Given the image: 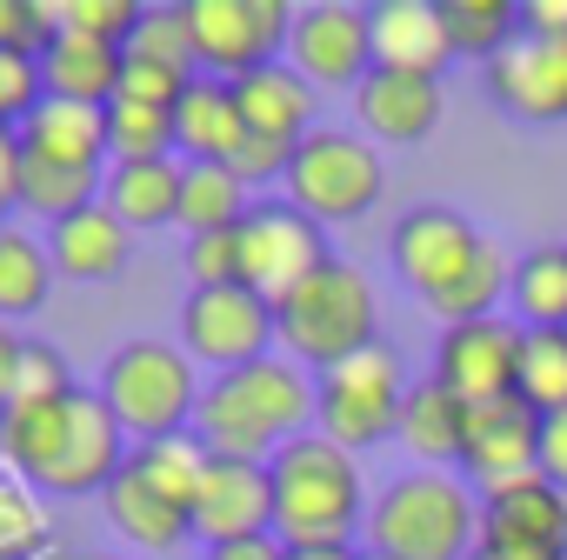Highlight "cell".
Returning <instances> with one entry per match:
<instances>
[{
    "instance_id": "cell-47",
    "label": "cell",
    "mask_w": 567,
    "mask_h": 560,
    "mask_svg": "<svg viewBox=\"0 0 567 560\" xmlns=\"http://www.w3.org/2000/svg\"><path fill=\"white\" fill-rule=\"evenodd\" d=\"M540 474L567 494V414H547L540 421Z\"/></svg>"
},
{
    "instance_id": "cell-6",
    "label": "cell",
    "mask_w": 567,
    "mask_h": 560,
    "mask_svg": "<svg viewBox=\"0 0 567 560\" xmlns=\"http://www.w3.org/2000/svg\"><path fill=\"white\" fill-rule=\"evenodd\" d=\"M101 401L114 407L121 434L134 447H147V440L194 434L200 381H194V361L174 341H121L101 367Z\"/></svg>"
},
{
    "instance_id": "cell-43",
    "label": "cell",
    "mask_w": 567,
    "mask_h": 560,
    "mask_svg": "<svg viewBox=\"0 0 567 560\" xmlns=\"http://www.w3.org/2000/svg\"><path fill=\"white\" fill-rule=\"evenodd\" d=\"M187 280L194 288H240V227L187 240Z\"/></svg>"
},
{
    "instance_id": "cell-34",
    "label": "cell",
    "mask_w": 567,
    "mask_h": 560,
    "mask_svg": "<svg viewBox=\"0 0 567 560\" xmlns=\"http://www.w3.org/2000/svg\"><path fill=\"white\" fill-rule=\"evenodd\" d=\"M441 21L454 34V54L481 61V68L520 41V8L514 0H441Z\"/></svg>"
},
{
    "instance_id": "cell-1",
    "label": "cell",
    "mask_w": 567,
    "mask_h": 560,
    "mask_svg": "<svg viewBox=\"0 0 567 560\" xmlns=\"http://www.w3.org/2000/svg\"><path fill=\"white\" fill-rule=\"evenodd\" d=\"M127 454H134V440L121 434L101 387H74L61 401L0 414V467L21 474L41 494H54V500L107 494L114 474L127 467Z\"/></svg>"
},
{
    "instance_id": "cell-20",
    "label": "cell",
    "mask_w": 567,
    "mask_h": 560,
    "mask_svg": "<svg viewBox=\"0 0 567 560\" xmlns=\"http://www.w3.org/2000/svg\"><path fill=\"white\" fill-rule=\"evenodd\" d=\"M101 507H107V527H114L127 547H141V553H174V547L194 540V507L174 500L161 480H147V474L134 467V454H127V467L114 474V487L101 494Z\"/></svg>"
},
{
    "instance_id": "cell-12",
    "label": "cell",
    "mask_w": 567,
    "mask_h": 560,
    "mask_svg": "<svg viewBox=\"0 0 567 560\" xmlns=\"http://www.w3.org/2000/svg\"><path fill=\"white\" fill-rule=\"evenodd\" d=\"M481 240H487V234H481L461 207L427 200V207H408V214L394 220V234H388V260H394V273H401V288H414L421 308H427V301H441L454 280L474 267Z\"/></svg>"
},
{
    "instance_id": "cell-31",
    "label": "cell",
    "mask_w": 567,
    "mask_h": 560,
    "mask_svg": "<svg viewBox=\"0 0 567 560\" xmlns=\"http://www.w3.org/2000/svg\"><path fill=\"white\" fill-rule=\"evenodd\" d=\"M54 260H48V240L21 234V227H0V321H28L54 301Z\"/></svg>"
},
{
    "instance_id": "cell-27",
    "label": "cell",
    "mask_w": 567,
    "mask_h": 560,
    "mask_svg": "<svg viewBox=\"0 0 567 560\" xmlns=\"http://www.w3.org/2000/svg\"><path fill=\"white\" fill-rule=\"evenodd\" d=\"M240 141H247V114L234 101V81L200 74L181 94V107H174V147H181V160H234Z\"/></svg>"
},
{
    "instance_id": "cell-41",
    "label": "cell",
    "mask_w": 567,
    "mask_h": 560,
    "mask_svg": "<svg viewBox=\"0 0 567 560\" xmlns=\"http://www.w3.org/2000/svg\"><path fill=\"white\" fill-rule=\"evenodd\" d=\"M141 0H61L54 8V28L68 34H87V41H107V48H127L134 28H141Z\"/></svg>"
},
{
    "instance_id": "cell-9",
    "label": "cell",
    "mask_w": 567,
    "mask_h": 560,
    "mask_svg": "<svg viewBox=\"0 0 567 560\" xmlns=\"http://www.w3.org/2000/svg\"><path fill=\"white\" fill-rule=\"evenodd\" d=\"M328 260H334L328 227L315 214H301L288 194L247 207V220H240V288H254L260 301H288Z\"/></svg>"
},
{
    "instance_id": "cell-10",
    "label": "cell",
    "mask_w": 567,
    "mask_h": 560,
    "mask_svg": "<svg viewBox=\"0 0 567 560\" xmlns=\"http://www.w3.org/2000/svg\"><path fill=\"white\" fill-rule=\"evenodd\" d=\"M194 28V61L214 81H240L288 54L295 8L288 0H181Z\"/></svg>"
},
{
    "instance_id": "cell-14",
    "label": "cell",
    "mask_w": 567,
    "mask_h": 560,
    "mask_svg": "<svg viewBox=\"0 0 567 560\" xmlns=\"http://www.w3.org/2000/svg\"><path fill=\"white\" fill-rule=\"evenodd\" d=\"M288 68H301L315 87H361L374 74V14L354 0H315L295 8Z\"/></svg>"
},
{
    "instance_id": "cell-19",
    "label": "cell",
    "mask_w": 567,
    "mask_h": 560,
    "mask_svg": "<svg viewBox=\"0 0 567 560\" xmlns=\"http://www.w3.org/2000/svg\"><path fill=\"white\" fill-rule=\"evenodd\" d=\"M441 114H447V94H441V81H427V74H394V68H374L361 87H354V121H361V134L381 147H421L434 127H441Z\"/></svg>"
},
{
    "instance_id": "cell-44",
    "label": "cell",
    "mask_w": 567,
    "mask_h": 560,
    "mask_svg": "<svg viewBox=\"0 0 567 560\" xmlns=\"http://www.w3.org/2000/svg\"><path fill=\"white\" fill-rule=\"evenodd\" d=\"M54 41L48 0H0V54H41Z\"/></svg>"
},
{
    "instance_id": "cell-18",
    "label": "cell",
    "mask_w": 567,
    "mask_h": 560,
    "mask_svg": "<svg viewBox=\"0 0 567 560\" xmlns=\"http://www.w3.org/2000/svg\"><path fill=\"white\" fill-rule=\"evenodd\" d=\"M481 87L494 94V107H507L514 121H567V41H534L520 34L507 54H494L481 68Z\"/></svg>"
},
{
    "instance_id": "cell-39",
    "label": "cell",
    "mask_w": 567,
    "mask_h": 560,
    "mask_svg": "<svg viewBox=\"0 0 567 560\" xmlns=\"http://www.w3.org/2000/svg\"><path fill=\"white\" fill-rule=\"evenodd\" d=\"M207 447H200V434H174V440H147V447H134V467L147 474V480H161L174 500H187L194 507V487H200V474H207Z\"/></svg>"
},
{
    "instance_id": "cell-28",
    "label": "cell",
    "mask_w": 567,
    "mask_h": 560,
    "mask_svg": "<svg viewBox=\"0 0 567 560\" xmlns=\"http://www.w3.org/2000/svg\"><path fill=\"white\" fill-rule=\"evenodd\" d=\"M28 154L68 160V167H101L107 160V107H81V101H41V114L21 127Z\"/></svg>"
},
{
    "instance_id": "cell-4",
    "label": "cell",
    "mask_w": 567,
    "mask_h": 560,
    "mask_svg": "<svg viewBox=\"0 0 567 560\" xmlns=\"http://www.w3.org/2000/svg\"><path fill=\"white\" fill-rule=\"evenodd\" d=\"M361 540L368 560H474L481 494L447 467H408L374 494Z\"/></svg>"
},
{
    "instance_id": "cell-35",
    "label": "cell",
    "mask_w": 567,
    "mask_h": 560,
    "mask_svg": "<svg viewBox=\"0 0 567 560\" xmlns=\"http://www.w3.org/2000/svg\"><path fill=\"white\" fill-rule=\"evenodd\" d=\"M514 394H520L540 421H547V414H567V328H527V334H520Z\"/></svg>"
},
{
    "instance_id": "cell-36",
    "label": "cell",
    "mask_w": 567,
    "mask_h": 560,
    "mask_svg": "<svg viewBox=\"0 0 567 560\" xmlns=\"http://www.w3.org/2000/svg\"><path fill=\"white\" fill-rule=\"evenodd\" d=\"M114 160H181L174 147V107L147 101H107V167Z\"/></svg>"
},
{
    "instance_id": "cell-45",
    "label": "cell",
    "mask_w": 567,
    "mask_h": 560,
    "mask_svg": "<svg viewBox=\"0 0 567 560\" xmlns=\"http://www.w3.org/2000/svg\"><path fill=\"white\" fill-rule=\"evenodd\" d=\"M227 167H234L247 187H274V180L288 187V167H295V141H267V134H247V141H240V154H234Z\"/></svg>"
},
{
    "instance_id": "cell-49",
    "label": "cell",
    "mask_w": 567,
    "mask_h": 560,
    "mask_svg": "<svg viewBox=\"0 0 567 560\" xmlns=\"http://www.w3.org/2000/svg\"><path fill=\"white\" fill-rule=\"evenodd\" d=\"M520 34H534V41H567V0H527V8H520Z\"/></svg>"
},
{
    "instance_id": "cell-24",
    "label": "cell",
    "mask_w": 567,
    "mask_h": 560,
    "mask_svg": "<svg viewBox=\"0 0 567 560\" xmlns=\"http://www.w3.org/2000/svg\"><path fill=\"white\" fill-rule=\"evenodd\" d=\"M467 414H474V407H467L454 387H441V381L427 374V381L408 387V401H401V434H394V440H401L421 467H447V474H454L461 454H467Z\"/></svg>"
},
{
    "instance_id": "cell-46",
    "label": "cell",
    "mask_w": 567,
    "mask_h": 560,
    "mask_svg": "<svg viewBox=\"0 0 567 560\" xmlns=\"http://www.w3.org/2000/svg\"><path fill=\"white\" fill-rule=\"evenodd\" d=\"M200 81V74H194ZM187 74H167V68H147V61H127L121 68V101H147V107H181V94L194 87Z\"/></svg>"
},
{
    "instance_id": "cell-16",
    "label": "cell",
    "mask_w": 567,
    "mask_h": 560,
    "mask_svg": "<svg viewBox=\"0 0 567 560\" xmlns=\"http://www.w3.org/2000/svg\"><path fill=\"white\" fill-rule=\"evenodd\" d=\"M520 474H540V414L520 401V394H501V401H481L467 414V454H461V480L474 494L487 487H507Z\"/></svg>"
},
{
    "instance_id": "cell-32",
    "label": "cell",
    "mask_w": 567,
    "mask_h": 560,
    "mask_svg": "<svg viewBox=\"0 0 567 560\" xmlns=\"http://www.w3.org/2000/svg\"><path fill=\"white\" fill-rule=\"evenodd\" d=\"M507 294H514V260L501 253V240H481L474 267L454 280L441 301H427V314H434L441 328H467V321H494Z\"/></svg>"
},
{
    "instance_id": "cell-51",
    "label": "cell",
    "mask_w": 567,
    "mask_h": 560,
    "mask_svg": "<svg viewBox=\"0 0 567 560\" xmlns=\"http://www.w3.org/2000/svg\"><path fill=\"white\" fill-rule=\"evenodd\" d=\"M21 334L8 328V321H0V407H8V394H14V367H21Z\"/></svg>"
},
{
    "instance_id": "cell-15",
    "label": "cell",
    "mask_w": 567,
    "mask_h": 560,
    "mask_svg": "<svg viewBox=\"0 0 567 560\" xmlns=\"http://www.w3.org/2000/svg\"><path fill=\"white\" fill-rule=\"evenodd\" d=\"M520 321H467V328H441V348H434V381L454 387L467 407L481 401H501L514 394V374H520Z\"/></svg>"
},
{
    "instance_id": "cell-5",
    "label": "cell",
    "mask_w": 567,
    "mask_h": 560,
    "mask_svg": "<svg viewBox=\"0 0 567 560\" xmlns=\"http://www.w3.org/2000/svg\"><path fill=\"white\" fill-rule=\"evenodd\" d=\"M274 341L295 367L328 374L368 348H381V294L354 260H328L321 273H308L288 301H274Z\"/></svg>"
},
{
    "instance_id": "cell-8",
    "label": "cell",
    "mask_w": 567,
    "mask_h": 560,
    "mask_svg": "<svg viewBox=\"0 0 567 560\" xmlns=\"http://www.w3.org/2000/svg\"><path fill=\"white\" fill-rule=\"evenodd\" d=\"M388 187V167H381V147L368 134H348V127H315L301 147H295V167H288V200L301 214H315L321 227H341V220H361Z\"/></svg>"
},
{
    "instance_id": "cell-53",
    "label": "cell",
    "mask_w": 567,
    "mask_h": 560,
    "mask_svg": "<svg viewBox=\"0 0 567 560\" xmlns=\"http://www.w3.org/2000/svg\"><path fill=\"white\" fill-rule=\"evenodd\" d=\"M474 560H501V553H474Z\"/></svg>"
},
{
    "instance_id": "cell-50",
    "label": "cell",
    "mask_w": 567,
    "mask_h": 560,
    "mask_svg": "<svg viewBox=\"0 0 567 560\" xmlns=\"http://www.w3.org/2000/svg\"><path fill=\"white\" fill-rule=\"evenodd\" d=\"M200 560H288V547H280L274 533H260V540H227V547H200Z\"/></svg>"
},
{
    "instance_id": "cell-13",
    "label": "cell",
    "mask_w": 567,
    "mask_h": 560,
    "mask_svg": "<svg viewBox=\"0 0 567 560\" xmlns=\"http://www.w3.org/2000/svg\"><path fill=\"white\" fill-rule=\"evenodd\" d=\"M481 553L501 560H567V494L547 474H520L481 494Z\"/></svg>"
},
{
    "instance_id": "cell-30",
    "label": "cell",
    "mask_w": 567,
    "mask_h": 560,
    "mask_svg": "<svg viewBox=\"0 0 567 560\" xmlns=\"http://www.w3.org/2000/svg\"><path fill=\"white\" fill-rule=\"evenodd\" d=\"M254 207V187L227 167V160H187V180H181V227L187 240L200 234H234Z\"/></svg>"
},
{
    "instance_id": "cell-22",
    "label": "cell",
    "mask_w": 567,
    "mask_h": 560,
    "mask_svg": "<svg viewBox=\"0 0 567 560\" xmlns=\"http://www.w3.org/2000/svg\"><path fill=\"white\" fill-rule=\"evenodd\" d=\"M234 101L247 114V134H267V141H308L315 134V107H321V87L288 68V61H274V68H254L234 81Z\"/></svg>"
},
{
    "instance_id": "cell-29",
    "label": "cell",
    "mask_w": 567,
    "mask_h": 560,
    "mask_svg": "<svg viewBox=\"0 0 567 560\" xmlns=\"http://www.w3.org/2000/svg\"><path fill=\"white\" fill-rule=\"evenodd\" d=\"M101 180H107V167H68V160H48V154L21 147V207L48 227L101 207Z\"/></svg>"
},
{
    "instance_id": "cell-37",
    "label": "cell",
    "mask_w": 567,
    "mask_h": 560,
    "mask_svg": "<svg viewBox=\"0 0 567 560\" xmlns=\"http://www.w3.org/2000/svg\"><path fill=\"white\" fill-rule=\"evenodd\" d=\"M127 61H147V68H167V74H200V61H194V28H187V8H147L141 14V28H134V41L121 48Z\"/></svg>"
},
{
    "instance_id": "cell-38",
    "label": "cell",
    "mask_w": 567,
    "mask_h": 560,
    "mask_svg": "<svg viewBox=\"0 0 567 560\" xmlns=\"http://www.w3.org/2000/svg\"><path fill=\"white\" fill-rule=\"evenodd\" d=\"M48 507H41V487H28L21 474L0 467V560H34L48 547Z\"/></svg>"
},
{
    "instance_id": "cell-25",
    "label": "cell",
    "mask_w": 567,
    "mask_h": 560,
    "mask_svg": "<svg viewBox=\"0 0 567 560\" xmlns=\"http://www.w3.org/2000/svg\"><path fill=\"white\" fill-rule=\"evenodd\" d=\"M48 260H54V273L101 288V280H121V273H127V260H134V234H127L107 207H87V214L48 227Z\"/></svg>"
},
{
    "instance_id": "cell-2",
    "label": "cell",
    "mask_w": 567,
    "mask_h": 560,
    "mask_svg": "<svg viewBox=\"0 0 567 560\" xmlns=\"http://www.w3.org/2000/svg\"><path fill=\"white\" fill-rule=\"evenodd\" d=\"M194 434L220 460H274L288 440L315 434V374L288 354H267L254 367L214 374L194 407Z\"/></svg>"
},
{
    "instance_id": "cell-21",
    "label": "cell",
    "mask_w": 567,
    "mask_h": 560,
    "mask_svg": "<svg viewBox=\"0 0 567 560\" xmlns=\"http://www.w3.org/2000/svg\"><path fill=\"white\" fill-rule=\"evenodd\" d=\"M374 14V68H394V74H427L441 81L454 54V34L441 21V0H381Z\"/></svg>"
},
{
    "instance_id": "cell-42",
    "label": "cell",
    "mask_w": 567,
    "mask_h": 560,
    "mask_svg": "<svg viewBox=\"0 0 567 560\" xmlns=\"http://www.w3.org/2000/svg\"><path fill=\"white\" fill-rule=\"evenodd\" d=\"M48 101V81H41V54H0V127L21 134Z\"/></svg>"
},
{
    "instance_id": "cell-26",
    "label": "cell",
    "mask_w": 567,
    "mask_h": 560,
    "mask_svg": "<svg viewBox=\"0 0 567 560\" xmlns=\"http://www.w3.org/2000/svg\"><path fill=\"white\" fill-rule=\"evenodd\" d=\"M121 68H127V54H121V48L87 41V34H68V28H54V41L41 48V81H48V101L107 107V101L121 94Z\"/></svg>"
},
{
    "instance_id": "cell-23",
    "label": "cell",
    "mask_w": 567,
    "mask_h": 560,
    "mask_svg": "<svg viewBox=\"0 0 567 560\" xmlns=\"http://www.w3.org/2000/svg\"><path fill=\"white\" fill-rule=\"evenodd\" d=\"M181 180H187V160H114L101 180V207L127 234L181 227Z\"/></svg>"
},
{
    "instance_id": "cell-33",
    "label": "cell",
    "mask_w": 567,
    "mask_h": 560,
    "mask_svg": "<svg viewBox=\"0 0 567 560\" xmlns=\"http://www.w3.org/2000/svg\"><path fill=\"white\" fill-rule=\"evenodd\" d=\"M514 314L520 328H567V247H534L514 260Z\"/></svg>"
},
{
    "instance_id": "cell-7",
    "label": "cell",
    "mask_w": 567,
    "mask_h": 560,
    "mask_svg": "<svg viewBox=\"0 0 567 560\" xmlns=\"http://www.w3.org/2000/svg\"><path fill=\"white\" fill-rule=\"evenodd\" d=\"M408 374L394 361V348H368L328 374H315V434H328L348 454H368L381 440L401 434V401H408Z\"/></svg>"
},
{
    "instance_id": "cell-3",
    "label": "cell",
    "mask_w": 567,
    "mask_h": 560,
    "mask_svg": "<svg viewBox=\"0 0 567 560\" xmlns=\"http://www.w3.org/2000/svg\"><path fill=\"white\" fill-rule=\"evenodd\" d=\"M267 474H274V540L280 547H354L374 494L348 447H334L328 434H301L267 460Z\"/></svg>"
},
{
    "instance_id": "cell-17",
    "label": "cell",
    "mask_w": 567,
    "mask_h": 560,
    "mask_svg": "<svg viewBox=\"0 0 567 560\" xmlns=\"http://www.w3.org/2000/svg\"><path fill=\"white\" fill-rule=\"evenodd\" d=\"M274 533V474L260 460H207L194 487V540L227 547V540H260Z\"/></svg>"
},
{
    "instance_id": "cell-40",
    "label": "cell",
    "mask_w": 567,
    "mask_h": 560,
    "mask_svg": "<svg viewBox=\"0 0 567 560\" xmlns=\"http://www.w3.org/2000/svg\"><path fill=\"white\" fill-rule=\"evenodd\" d=\"M81 381H74V367H68V354L54 348V341H28L21 348V367H14V394H8V407H41V401H61V394H74ZM0 407V414H8Z\"/></svg>"
},
{
    "instance_id": "cell-48",
    "label": "cell",
    "mask_w": 567,
    "mask_h": 560,
    "mask_svg": "<svg viewBox=\"0 0 567 560\" xmlns=\"http://www.w3.org/2000/svg\"><path fill=\"white\" fill-rule=\"evenodd\" d=\"M14 207H21V134L0 127V227H8Z\"/></svg>"
},
{
    "instance_id": "cell-52",
    "label": "cell",
    "mask_w": 567,
    "mask_h": 560,
    "mask_svg": "<svg viewBox=\"0 0 567 560\" xmlns=\"http://www.w3.org/2000/svg\"><path fill=\"white\" fill-rule=\"evenodd\" d=\"M288 560H368L354 547H288Z\"/></svg>"
},
{
    "instance_id": "cell-11",
    "label": "cell",
    "mask_w": 567,
    "mask_h": 560,
    "mask_svg": "<svg viewBox=\"0 0 567 560\" xmlns=\"http://www.w3.org/2000/svg\"><path fill=\"white\" fill-rule=\"evenodd\" d=\"M280 341H274V301H260L254 288H194L181 301V354L214 367V374H234V367H254L267 361Z\"/></svg>"
}]
</instances>
